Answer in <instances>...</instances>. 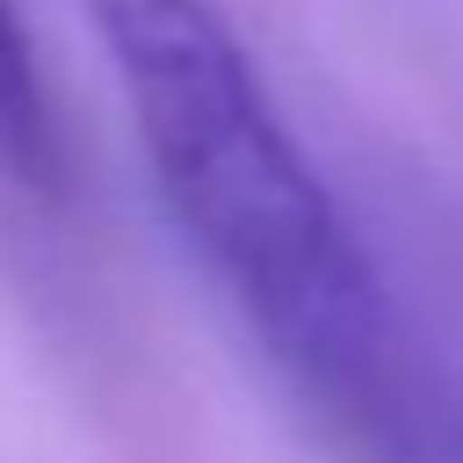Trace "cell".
Returning <instances> with one entry per match:
<instances>
[{
  "instance_id": "cell-2",
  "label": "cell",
  "mask_w": 463,
  "mask_h": 463,
  "mask_svg": "<svg viewBox=\"0 0 463 463\" xmlns=\"http://www.w3.org/2000/svg\"><path fill=\"white\" fill-rule=\"evenodd\" d=\"M0 181L36 203L65 188V137H58L51 80L22 22V0H0Z\"/></svg>"
},
{
  "instance_id": "cell-3",
  "label": "cell",
  "mask_w": 463,
  "mask_h": 463,
  "mask_svg": "<svg viewBox=\"0 0 463 463\" xmlns=\"http://www.w3.org/2000/svg\"><path fill=\"white\" fill-rule=\"evenodd\" d=\"M376 463H463V391L441 376H412V391L391 405V420L369 434Z\"/></svg>"
},
{
  "instance_id": "cell-1",
  "label": "cell",
  "mask_w": 463,
  "mask_h": 463,
  "mask_svg": "<svg viewBox=\"0 0 463 463\" xmlns=\"http://www.w3.org/2000/svg\"><path fill=\"white\" fill-rule=\"evenodd\" d=\"M87 14L181 239L275 369L369 441L420 362L376 253L275 109L232 14L217 0H87Z\"/></svg>"
}]
</instances>
